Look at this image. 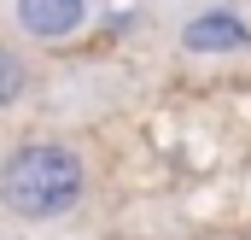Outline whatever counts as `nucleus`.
<instances>
[{
	"instance_id": "nucleus-1",
	"label": "nucleus",
	"mask_w": 251,
	"mask_h": 240,
	"mask_svg": "<svg viewBox=\"0 0 251 240\" xmlns=\"http://www.w3.org/2000/svg\"><path fill=\"white\" fill-rule=\"evenodd\" d=\"M82 158L59 147V141H29V147H12L6 164H0V205L24 223H53L64 211H76L82 199Z\"/></svg>"
},
{
	"instance_id": "nucleus-2",
	"label": "nucleus",
	"mask_w": 251,
	"mask_h": 240,
	"mask_svg": "<svg viewBox=\"0 0 251 240\" xmlns=\"http://www.w3.org/2000/svg\"><path fill=\"white\" fill-rule=\"evenodd\" d=\"M181 47L199 59H216V53H246L251 47V24L234 6H204L181 24Z\"/></svg>"
},
{
	"instance_id": "nucleus-3",
	"label": "nucleus",
	"mask_w": 251,
	"mask_h": 240,
	"mask_svg": "<svg viewBox=\"0 0 251 240\" xmlns=\"http://www.w3.org/2000/svg\"><path fill=\"white\" fill-rule=\"evenodd\" d=\"M88 24V0H18V30L35 41H64Z\"/></svg>"
},
{
	"instance_id": "nucleus-4",
	"label": "nucleus",
	"mask_w": 251,
	"mask_h": 240,
	"mask_svg": "<svg viewBox=\"0 0 251 240\" xmlns=\"http://www.w3.org/2000/svg\"><path fill=\"white\" fill-rule=\"evenodd\" d=\"M24 82H29V70H24V59L0 47V106H12V100L24 94Z\"/></svg>"
}]
</instances>
